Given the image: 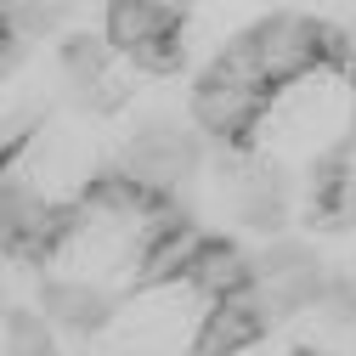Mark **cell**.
I'll return each instance as SVG.
<instances>
[{"label": "cell", "instance_id": "6da1fadb", "mask_svg": "<svg viewBox=\"0 0 356 356\" xmlns=\"http://www.w3.org/2000/svg\"><path fill=\"white\" fill-rule=\"evenodd\" d=\"M339 124H345V91L328 68H317V74L283 85L272 97V108H266V142L289 159H311L339 136Z\"/></svg>", "mask_w": 356, "mask_h": 356}, {"label": "cell", "instance_id": "7a4b0ae2", "mask_svg": "<svg viewBox=\"0 0 356 356\" xmlns=\"http://www.w3.org/2000/svg\"><path fill=\"white\" fill-rule=\"evenodd\" d=\"M193 170H198V136L181 130L175 119H159V124H147V130L130 136L119 175H130V181H142L153 193H170L175 181H187Z\"/></svg>", "mask_w": 356, "mask_h": 356}, {"label": "cell", "instance_id": "3957f363", "mask_svg": "<svg viewBox=\"0 0 356 356\" xmlns=\"http://www.w3.org/2000/svg\"><path fill=\"white\" fill-rule=\"evenodd\" d=\"M254 34V51H260V68L272 85H294L305 74H317L323 68V51H317V34L323 23L317 17H294V12H277V17H266Z\"/></svg>", "mask_w": 356, "mask_h": 356}, {"label": "cell", "instance_id": "277c9868", "mask_svg": "<svg viewBox=\"0 0 356 356\" xmlns=\"http://www.w3.org/2000/svg\"><path fill=\"white\" fill-rule=\"evenodd\" d=\"M277 323V311L266 294H238V300H220L209 305V317L198 323V356H243L266 328Z\"/></svg>", "mask_w": 356, "mask_h": 356}, {"label": "cell", "instance_id": "5b68a950", "mask_svg": "<svg viewBox=\"0 0 356 356\" xmlns=\"http://www.w3.org/2000/svg\"><path fill=\"white\" fill-rule=\"evenodd\" d=\"M266 108H272L266 91H238V85H215V79H204L198 97H193V119H198V130H209L215 142L249 136V130L266 119Z\"/></svg>", "mask_w": 356, "mask_h": 356}, {"label": "cell", "instance_id": "8992f818", "mask_svg": "<svg viewBox=\"0 0 356 356\" xmlns=\"http://www.w3.org/2000/svg\"><path fill=\"white\" fill-rule=\"evenodd\" d=\"M108 17V46L136 57L147 40H164V34H181L187 23V6H147V0H113L102 12Z\"/></svg>", "mask_w": 356, "mask_h": 356}, {"label": "cell", "instance_id": "52a82bcc", "mask_svg": "<svg viewBox=\"0 0 356 356\" xmlns=\"http://www.w3.org/2000/svg\"><path fill=\"white\" fill-rule=\"evenodd\" d=\"M204 300H238V294H249L254 289V260L249 254H238L232 243H209L204 254H198V266H193V277H187Z\"/></svg>", "mask_w": 356, "mask_h": 356}, {"label": "cell", "instance_id": "ba28073f", "mask_svg": "<svg viewBox=\"0 0 356 356\" xmlns=\"http://www.w3.org/2000/svg\"><path fill=\"white\" fill-rule=\"evenodd\" d=\"M40 311H46L51 323H63V328H74V334H91V328H102L108 317H113V305H108V294L97 289V283H46V294H40Z\"/></svg>", "mask_w": 356, "mask_h": 356}, {"label": "cell", "instance_id": "9c48e42d", "mask_svg": "<svg viewBox=\"0 0 356 356\" xmlns=\"http://www.w3.org/2000/svg\"><path fill=\"white\" fill-rule=\"evenodd\" d=\"M238 220H243L249 232H266V238L283 232L289 198H283V181H277V175H266V170L238 175Z\"/></svg>", "mask_w": 356, "mask_h": 356}, {"label": "cell", "instance_id": "30bf717a", "mask_svg": "<svg viewBox=\"0 0 356 356\" xmlns=\"http://www.w3.org/2000/svg\"><path fill=\"white\" fill-rule=\"evenodd\" d=\"M204 79H215V85H238V91H266V68H260V51H254V34H238L227 51L215 57V68L204 74Z\"/></svg>", "mask_w": 356, "mask_h": 356}, {"label": "cell", "instance_id": "8fae6325", "mask_svg": "<svg viewBox=\"0 0 356 356\" xmlns=\"http://www.w3.org/2000/svg\"><path fill=\"white\" fill-rule=\"evenodd\" d=\"M108 57H113L108 34H74V40H63V68L74 74L79 91L97 85V79H108Z\"/></svg>", "mask_w": 356, "mask_h": 356}, {"label": "cell", "instance_id": "7c38bea8", "mask_svg": "<svg viewBox=\"0 0 356 356\" xmlns=\"http://www.w3.org/2000/svg\"><path fill=\"white\" fill-rule=\"evenodd\" d=\"M6 356H57L51 328L29 305H6Z\"/></svg>", "mask_w": 356, "mask_h": 356}, {"label": "cell", "instance_id": "4fadbf2b", "mask_svg": "<svg viewBox=\"0 0 356 356\" xmlns=\"http://www.w3.org/2000/svg\"><path fill=\"white\" fill-rule=\"evenodd\" d=\"M317 254H311L305 243H272L260 260H254V277L260 283H277V277H289V272H300V266H311Z\"/></svg>", "mask_w": 356, "mask_h": 356}, {"label": "cell", "instance_id": "5bb4252c", "mask_svg": "<svg viewBox=\"0 0 356 356\" xmlns=\"http://www.w3.org/2000/svg\"><path fill=\"white\" fill-rule=\"evenodd\" d=\"M0 23H6L17 40H34V34H46V29L63 23V6H46V0H40V6H6Z\"/></svg>", "mask_w": 356, "mask_h": 356}, {"label": "cell", "instance_id": "9a60e30c", "mask_svg": "<svg viewBox=\"0 0 356 356\" xmlns=\"http://www.w3.org/2000/svg\"><path fill=\"white\" fill-rule=\"evenodd\" d=\"M142 74H175L181 68V34H164V40H147V46L130 57Z\"/></svg>", "mask_w": 356, "mask_h": 356}, {"label": "cell", "instance_id": "2e32d148", "mask_svg": "<svg viewBox=\"0 0 356 356\" xmlns=\"http://www.w3.org/2000/svg\"><path fill=\"white\" fill-rule=\"evenodd\" d=\"M34 130H40V119H34L29 108H12V113H6V130H0V153L12 159V153H17V147L34 136Z\"/></svg>", "mask_w": 356, "mask_h": 356}, {"label": "cell", "instance_id": "e0dca14e", "mask_svg": "<svg viewBox=\"0 0 356 356\" xmlns=\"http://www.w3.org/2000/svg\"><path fill=\"white\" fill-rule=\"evenodd\" d=\"M294 356H317V350H294Z\"/></svg>", "mask_w": 356, "mask_h": 356}, {"label": "cell", "instance_id": "ac0fdd59", "mask_svg": "<svg viewBox=\"0 0 356 356\" xmlns=\"http://www.w3.org/2000/svg\"><path fill=\"white\" fill-rule=\"evenodd\" d=\"M350 40H356V29H350Z\"/></svg>", "mask_w": 356, "mask_h": 356}, {"label": "cell", "instance_id": "d6986e66", "mask_svg": "<svg viewBox=\"0 0 356 356\" xmlns=\"http://www.w3.org/2000/svg\"><path fill=\"white\" fill-rule=\"evenodd\" d=\"M350 124H356V113H350Z\"/></svg>", "mask_w": 356, "mask_h": 356}]
</instances>
